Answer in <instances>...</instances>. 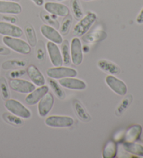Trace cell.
Wrapping results in <instances>:
<instances>
[{
    "label": "cell",
    "mask_w": 143,
    "mask_h": 158,
    "mask_svg": "<svg viewBox=\"0 0 143 158\" xmlns=\"http://www.w3.org/2000/svg\"><path fill=\"white\" fill-rule=\"evenodd\" d=\"M97 19V15L95 13L91 11L87 13L73 27V34L76 37H80L87 34Z\"/></svg>",
    "instance_id": "obj_1"
},
{
    "label": "cell",
    "mask_w": 143,
    "mask_h": 158,
    "mask_svg": "<svg viewBox=\"0 0 143 158\" xmlns=\"http://www.w3.org/2000/svg\"><path fill=\"white\" fill-rule=\"evenodd\" d=\"M2 41L9 49L18 53L28 54L31 52L30 45L24 40L18 39V38L4 36L2 39Z\"/></svg>",
    "instance_id": "obj_2"
},
{
    "label": "cell",
    "mask_w": 143,
    "mask_h": 158,
    "mask_svg": "<svg viewBox=\"0 0 143 158\" xmlns=\"http://www.w3.org/2000/svg\"><path fill=\"white\" fill-rule=\"evenodd\" d=\"M4 106L11 113L20 117L22 118L28 119L32 116L31 111L26 107H24L21 102L16 100L10 98L6 100Z\"/></svg>",
    "instance_id": "obj_3"
},
{
    "label": "cell",
    "mask_w": 143,
    "mask_h": 158,
    "mask_svg": "<svg viewBox=\"0 0 143 158\" xmlns=\"http://www.w3.org/2000/svg\"><path fill=\"white\" fill-rule=\"evenodd\" d=\"M46 74L48 77L60 80L65 77H74L78 75L76 70L68 67L57 66L54 68H50L47 70Z\"/></svg>",
    "instance_id": "obj_4"
},
{
    "label": "cell",
    "mask_w": 143,
    "mask_h": 158,
    "mask_svg": "<svg viewBox=\"0 0 143 158\" xmlns=\"http://www.w3.org/2000/svg\"><path fill=\"white\" fill-rule=\"evenodd\" d=\"M71 61L75 66H79L83 61V52L82 45L79 38L75 37L71 40Z\"/></svg>",
    "instance_id": "obj_5"
},
{
    "label": "cell",
    "mask_w": 143,
    "mask_h": 158,
    "mask_svg": "<svg viewBox=\"0 0 143 158\" xmlns=\"http://www.w3.org/2000/svg\"><path fill=\"white\" fill-rule=\"evenodd\" d=\"M45 123L50 127H68L73 125L74 120L67 116H50L46 119Z\"/></svg>",
    "instance_id": "obj_6"
},
{
    "label": "cell",
    "mask_w": 143,
    "mask_h": 158,
    "mask_svg": "<svg viewBox=\"0 0 143 158\" xmlns=\"http://www.w3.org/2000/svg\"><path fill=\"white\" fill-rule=\"evenodd\" d=\"M106 83L112 91L121 96H124L127 94V86L123 81L110 75L106 77Z\"/></svg>",
    "instance_id": "obj_7"
},
{
    "label": "cell",
    "mask_w": 143,
    "mask_h": 158,
    "mask_svg": "<svg viewBox=\"0 0 143 158\" xmlns=\"http://www.w3.org/2000/svg\"><path fill=\"white\" fill-rule=\"evenodd\" d=\"M10 88L20 94H29L35 89V85L29 81L22 79H12L9 81Z\"/></svg>",
    "instance_id": "obj_8"
},
{
    "label": "cell",
    "mask_w": 143,
    "mask_h": 158,
    "mask_svg": "<svg viewBox=\"0 0 143 158\" xmlns=\"http://www.w3.org/2000/svg\"><path fill=\"white\" fill-rule=\"evenodd\" d=\"M44 9L50 14L60 16V17H66L70 13L68 6L61 3H57V2H46V4H44Z\"/></svg>",
    "instance_id": "obj_9"
},
{
    "label": "cell",
    "mask_w": 143,
    "mask_h": 158,
    "mask_svg": "<svg viewBox=\"0 0 143 158\" xmlns=\"http://www.w3.org/2000/svg\"><path fill=\"white\" fill-rule=\"evenodd\" d=\"M0 34L4 36L20 38L23 34L20 27L14 24L0 21Z\"/></svg>",
    "instance_id": "obj_10"
},
{
    "label": "cell",
    "mask_w": 143,
    "mask_h": 158,
    "mask_svg": "<svg viewBox=\"0 0 143 158\" xmlns=\"http://www.w3.org/2000/svg\"><path fill=\"white\" fill-rule=\"evenodd\" d=\"M54 97L51 93L48 92L40 100L38 104V114L41 117L48 115L51 111L54 105Z\"/></svg>",
    "instance_id": "obj_11"
},
{
    "label": "cell",
    "mask_w": 143,
    "mask_h": 158,
    "mask_svg": "<svg viewBox=\"0 0 143 158\" xmlns=\"http://www.w3.org/2000/svg\"><path fill=\"white\" fill-rule=\"evenodd\" d=\"M47 50L50 56L52 64L55 67L62 66L63 65V59L62 53L58 46L53 42L49 41L46 45Z\"/></svg>",
    "instance_id": "obj_12"
},
{
    "label": "cell",
    "mask_w": 143,
    "mask_h": 158,
    "mask_svg": "<svg viewBox=\"0 0 143 158\" xmlns=\"http://www.w3.org/2000/svg\"><path fill=\"white\" fill-rule=\"evenodd\" d=\"M40 30L41 34L46 39L56 44H62L63 42L62 36L55 28L48 24H43L41 25Z\"/></svg>",
    "instance_id": "obj_13"
},
{
    "label": "cell",
    "mask_w": 143,
    "mask_h": 158,
    "mask_svg": "<svg viewBox=\"0 0 143 158\" xmlns=\"http://www.w3.org/2000/svg\"><path fill=\"white\" fill-rule=\"evenodd\" d=\"M59 83L62 86L66 89L76 91L84 90L87 87V84L84 81L74 77H65L60 79Z\"/></svg>",
    "instance_id": "obj_14"
},
{
    "label": "cell",
    "mask_w": 143,
    "mask_h": 158,
    "mask_svg": "<svg viewBox=\"0 0 143 158\" xmlns=\"http://www.w3.org/2000/svg\"><path fill=\"white\" fill-rule=\"evenodd\" d=\"M22 6L16 2L0 0V13L17 15L22 12Z\"/></svg>",
    "instance_id": "obj_15"
},
{
    "label": "cell",
    "mask_w": 143,
    "mask_h": 158,
    "mask_svg": "<svg viewBox=\"0 0 143 158\" xmlns=\"http://www.w3.org/2000/svg\"><path fill=\"white\" fill-rule=\"evenodd\" d=\"M49 88L47 86H41L30 92L25 98V102L28 105H34L40 101V100L48 92Z\"/></svg>",
    "instance_id": "obj_16"
},
{
    "label": "cell",
    "mask_w": 143,
    "mask_h": 158,
    "mask_svg": "<svg viewBox=\"0 0 143 158\" xmlns=\"http://www.w3.org/2000/svg\"><path fill=\"white\" fill-rule=\"evenodd\" d=\"M27 73L32 81L35 85L41 86L45 85L46 80L43 75L41 73L38 68L34 65H29L27 67Z\"/></svg>",
    "instance_id": "obj_17"
},
{
    "label": "cell",
    "mask_w": 143,
    "mask_h": 158,
    "mask_svg": "<svg viewBox=\"0 0 143 158\" xmlns=\"http://www.w3.org/2000/svg\"><path fill=\"white\" fill-rule=\"evenodd\" d=\"M107 36L108 35H107L106 31L101 29H98L83 35L82 40L86 43L93 44V43L101 42L106 40Z\"/></svg>",
    "instance_id": "obj_18"
},
{
    "label": "cell",
    "mask_w": 143,
    "mask_h": 158,
    "mask_svg": "<svg viewBox=\"0 0 143 158\" xmlns=\"http://www.w3.org/2000/svg\"><path fill=\"white\" fill-rule=\"evenodd\" d=\"M98 67L106 73L111 75H119L121 73L120 68L115 63L106 59H101L97 63Z\"/></svg>",
    "instance_id": "obj_19"
},
{
    "label": "cell",
    "mask_w": 143,
    "mask_h": 158,
    "mask_svg": "<svg viewBox=\"0 0 143 158\" xmlns=\"http://www.w3.org/2000/svg\"><path fill=\"white\" fill-rule=\"evenodd\" d=\"M142 128L140 125H134L131 126L126 131L124 140L125 142H135L139 139L142 134Z\"/></svg>",
    "instance_id": "obj_20"
},
{
    "label": "cell",
    "mask_w": 143,
    "mask_h": 158,
    "mask_svg": "<svg viewBox=\"0 0 143 158\" xmlns=\"http://www.w3.org/2000/svg\"><path fill=\"white\" fill-rule=\"evenodd\" d=\"M73 105L76 114L80 120H81L83 122H89L91 121L92 118H91L89 113L87 112L86 109L84 108V106L82 105V103L79 100H74Z\"/></svg>",
    "instance_id": "obj_21"
},
{
    "label": "cell",
    "mask_w": 143,
    "mask_h": 158,
    "mask_svg": "<svg viewBox=\"0 0 143 158\" xmlns=\"http://www.w3.org/2000/svg\"><path fill=\"white\" fill-rule=\"evenodd\" d=\"M27 61L22 59H11L4 62L2 64V69L4 70H11L22 69L27 66Z\"/></svg>",
    "instance_id": "obj_22"
},
{
    "label": "cell",
    "mask_w": 143,
    "mask_h": 158,
    "mask_svg": "<svg viewBox=\"0 0 143 158\" xmlns=\"http://www.w3.org/2000/svg\"><path fill=\"white\" fill-rule=\"evenodd\" d=\"M24 33L28 40L29 45L32 47H35L37 45V38L35 29L31 24L27 23L24 27Z\"/></svg>",
    "instance_id": "obj_23"
},
{
    "label": "cell",
    "mask_w": 143,
    "mask_h": 158,
    "mask_svg": "<svg viewBox=\"0 0 143 158\" xmlns=\"http://www.w3.org/2000/svg\"><path fill=\"white\" fill-rule=\"evenodd\" d=\"M123 147L130 153L143 157V146L140 144L134 142H125L123 144Z\"/></svg>",
    "instance_id": "obj_24"
},
{
    "label": "cell",
    "mask_w": 143,
    "mask_h": 158,
    "mask_svg": "<svg viewBox=\"0 0 143 158\" xmlns=\"http://www.w3.org/2000/svg\"><path fill=\"white\" fill-rule=\"evenodd\" d=\"M117 152V143L113 141H110L106 144L103 151V157L114 158L116 157Z\"/></svg>",
    "instance_id": "obj_25"
},
{
    "label": "cell",
    "mask_w": 143,
    "mask_h": 158,
    "mask_svg": "<svg viewBox=\"0 0 143 158\" xmlns=\"http://www.w3.org/2000/svg\"><path fill=\"white\" fill-rule=\"evenodd\" d=\"M48 81L49 84H50V86L51 87L52 90H53L54 94L56 95V96L59 99L64 100L66 97V94L64 91V90L62 89V87L60 86L59 83L57 82L56 80H54V79L48 77Z\"/></svg>",
    "instance_id": "obj_26"
},
{
    "label": "cell",
    "mask_w": 143,
    "mask_h": 158,
    "mask_svg": "<svg viewBox=\"0 0 143 158\" xmlns=\"http://www.w3.org/2000/svg\"><path fill=\"white\" fill-rule=\"evenodd\" d=\"M41 18L42 19L43 22L51 27H54L56 29H59V23L58 20H57V16L52 15L50 13H47L46 12H41Z\"/></svg>",
    "instance_id": "obj_27"
},
{
    "label": "cell",
    "mask_w": 143,
    "mask_h": 158,
    "mask_svg": "<svg viewBox=\"0 0 143 158\" xmlns=\"http://www.w3.org/2000/svg\"><path fill=\"white\" fill-rule=\"evenodd\" d=\"M2 118L7 123L14 125V126L20 127L24 124V121L22 118L13 114L4 113L2 115Z\"/></svg>",
    "instance_id": "obj_28"
},
{
    "label": "cell",
    "mask_w": 143,
    "mask_h": 158,
    "mask_svg": "<svg viewBox=\"0 0 143 158\" xmlns=\"http://www.w3.org/2000/svg\"><path fill=\"white\" fill-rule=\"evenodd\" d=\"M62 56L63 59V64L68 65L71 63V52L69 48V43L67 40H63L62 43Z\"/></svg>",
    "instance_id": "obj_29"
},
{
    "label": "cell",
    "mask_w": 143,
    "mask_h": 158,
    "mask_svg": "<svg viewBox=\"0 0 143 158\" xmlns=\"http://www.w3.org/2000/svg\"><path fill=\"white\" fill-rule=\"evenodd\" d=\"M73 18L71 15L66 16L62 21L61 26L59 27V32L62 36H67L69 33L71 25H72Z\"/></svg>",
    "instance_id": "obj_30"
},
{
    "label": "cell",
    "mask_w": 143,
    "mask_h": 158,
    "mask_svg": "<svg viewBox=\"0 0 143 158\" xmlns=\"http://www.w3.org/2000/svg\"><path fill=\"white\" fill-rule=\"evenodd\" d=\"M71 6L73 14L77 20H80L83 17V10L79 0H71Z\"/></svg>",
    "instance_id": "obj_31"
},
{
    "label": "cell",
    "mask_w": 143,
    "mask_h": 158,
    "mask_svg": "<svg viewBox=\"0 0 143 158\" xmlns=\"http://www.w3.org/2000/svg\"><path fill=\"white\" fill-rule=\"evenodd\" d=\"M132 100H133V96L131 95H128L127 96L123 99L122 102L118 106L115 114L117 116H120L124 111L127 110L128 107L131 104Z\"/></svg>",
    "instance_id": "obj_32"
},
{
    "label": "cell",
    "mask_w": 143,
    "mask_h": 158,
    "mask_svg": "<svg viewBox=\"0 0 143 158\" xmlns=\"http://www.w3.org/2000/svg\"><path fill=\"white\" fill-rule=\"evenodd\" d=\"M0 93L2 97L4 100H9L11 97V94L9 91V86L6 82V79L4 77L0 78Z\"/></svg>",
    "instance_id": "obj_33"
},
{
    "label": "cell",
    "mask_w": 143,
    "mask_h": 158,
    "mask_svg": "<svg viewBox=\"0 0 143 158\" xmlns=\"http://www.w3.org/2000/svg\"><path fill=\"white\" fill-rule=\"evenodd\" d=\"M0 21L6 22V23L15 24L18 22V19L17 17L13 15H7L6 14H2L0 13Z\"/></svg>",
    "instance_id": "obj_34"
},
{
    "label": "cell",
    "mask_w": 143,
    "mask_h": 158,
    "mask_svg": "<svg viewBox=\"0 0 143 158\" xmlns=\"http://www.w3.org/2000/svg\"><path fill=\"white\" fill-rule=\"evenodd\" d=\"M26 73V71L24 70H13V71L9 73V77L12 79H16L19 77H22V76L24 75Z\"/></svg>",
    "instance_id": "obj_35"
},
{
    "label": "cell",
    "mask_w": 143,
    "mask_h": 158,
    "mask_svg": "<svg viewBox=\"0 0 143 158\" xmlns=\"http://www.w3.org/2000/svg\"><path fill=\"white\" fill-rule=\"evenodd\" d=\"M45 56H46V53H45V50H44V48L43 46H38V48L37 50V59L39 60V61H42L45 59Z\"/></svg>",
    "instance_id": "obj_36"
},
{
    "label": "cell",
    "mask_w": 143,
    "mask_h": 158,
    "mask_svg": "<svg viewBox=\"0 0 143 158\" xmlns=\"http://www.w3.org/2000/svg\"><path fill=\"white\" fill-rule=\"evenodd\" d=\"M10 52L11 51L9 49L0 45V54H2V55H8V54H10Z\"/></svg>",
    "instance_id": "obj_37"
},
{
    "label": "cell",
    "mask_w": 143,
    "mask_h": 158,
    "mask_svg": "<svg viewBox=\"0 0 143 158\" xmlns=\"http://www.w3.org/2000/svg\"><path fill=\"white\" fill-rule=\"evenodd\" d=\"M136 23L140 24H143V8L141 9V10H140L139 14L137 16Z\"/></svg>",
    "instance_id": "obj_38"
},
{
    "label": "cell",
    "mask_w": 143,
    "mask_h": 158,
    "mask_svg": "<svg viewBox=\"0 0 143 158\" xmlns=\"http://www.w3.org/2000/svg\"><path fill=\"white\" fill-rule=\"evenodd\" d=\"M32 1L38 6H41L44 4V0H32Z\"/></svg>",
    "instance_id": "obj_39"
},
{
    "label": "cell",
    "mask_w": 143,
    "mask_h": 158,
    "mask_svg": "<svg viewBox=\"0 0 143 158\" xmlns=\"http://www.w3.org/2000/svg\"><path fill=\"white\" fill-rule=\"evenodd\" d=\"M89 51V48L88 47V45H84L82 46V52L85 53H87Z\"/></svg>",
    "instance_id": "obj_40"
},
{
    "label": "cell",
    "mask_w": 143,
    "mask_h": 158,
    "mask_svg": "<svg viewBox=\"0 0 143 158\" xmlns=\"http://www.w3.org/2000/svg\"><path fill=\"white\" fill-rule=\"evenodd\" d=\"M4 1H11V2H18L19 1H20V0H4Z\"/></svg>",
    "instance_id": "obj_41"
},
{
    "label": "cell",
    "mask_w": 143,
    "mask_h": 158,
    "mask_svg": "<svg viewBox=\"0 0 143 158\" xmlns=\"http://www.w3.org/2000/svg\"><path fill=\"white\" fill-rule=\"evenodd\" d=\"M83 1H92V0H83Z\"/></svg>",
    "instance_id": "obj_42"
},
{
    "label": "cell",
    "mask_w": 143,
    "mask_h": 158,
    "mask_svg": "<svg viewBox=\"0 0 143 158\" xmlns=\"http://www.w3.org/2000/svg\"><path fill=\"white\" fill-rule=\"evenodd\" d=\"M57 1H59V2H61V1H64V0H57Z\"/></svg>",
    "instance_id": "obj_43"
}]
</instances>
